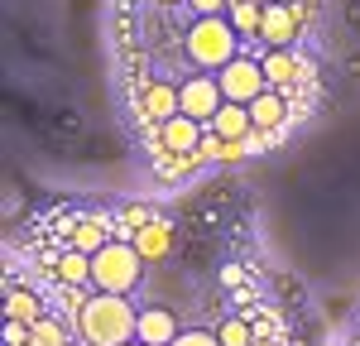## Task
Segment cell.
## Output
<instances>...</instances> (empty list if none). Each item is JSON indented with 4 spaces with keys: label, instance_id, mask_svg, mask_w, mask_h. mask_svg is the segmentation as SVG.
Here are the masks:
<instances>
[{
    "label": "cell",
    "instance_id": "24",
    "mask_svg": "<svg viewBox=\"0 0 360 346\" xmlns=\"http://www.w3.org/2000/svg\"><path fill=\"white\" fill-rule=\"evenodd\" d=\"M269 5H303L307 10V0H269Z\"/></svg>",
    "mask_w": 360,
    "mask_h": 346
},
{
    "label": "cell",
    "instance_id": "17",
    "mask_svg": "<svg viewBox=\"0 0 360 346\" xmlns=\"http://www.w3.org/2000/svg\"><path fill=\"white\" fill-rule=\"evenodd\" d=\"M226 20L236 25L240 39H259V25H264V0H231V10H226Z\"/></svg>",
    "mask_w": 360,
    "mask_h": 346
},
{
    "label": "cell",
    "instance_id": "11",
    "mask_svg": "<svg viewBox=\"0 0 360 346\" xmlns=\"http://www.w3.org/2000/svg\"><path fill=\"white\" fill-rule=\"evenodd\" d=\"M115 241V217L111 212H96V217H77L72 231H68V250H82V255H96Z\"/></svg>",
    "mask_w": 360,
    "mask_h": 346
},
{
    "label": "cell",
    "instance_id": "12",
    "mask_svg": "<svg viewBox=\"0 0 360 346\" xmlns=\"http://www.w3.org/2000/svg\"><path fill=\"white\" fill-rule=\"evenodd\" d=\"M178 337H183V327H178L173 308H164V303H149V308H139L135 342H144V346H173Z\"/></svg>",
    "mask_w": 360,
    "mask_h": 346
},
{
    "label": "cell",
    "instance_id": "5",
    "mask_svg": "<svg viewBox=\"0 0 360 346\" xmlns=\"http://www.w3.org/2000/svg\"><path fill=\"white\" fill-rule=\"evenodd\" d=\"M217 82H221V96H226V101H236V106H250L255 96H264V91H269L264 63L250 53V49L236 58V63H226L221 72H217Z\"/></svg>",
    "mask_w": 360,
    "mask_h": 346
},
{
    "label": "cell",
    "instance_id": "1",
    "mask_svg": "<svg viewBox=\"0 0 360 346\" xmlns=\"http://www.w3.org/2000/svg\"><path fill=\"white\" fill-rule=\"evenodd\" d=\"M82 346H130L139 327V308L130 298H115V293H91L77 317H72Z\"/></svg>",
    "mask_w": 360,
    "mask_h": 346
},
{
    "label": "cell",
    "instance_id": "22",
    "mask_svg": "<svg viewBox=\"0 0 360 346\" xmlns=\"http://www.w3.org/2000/svg\"><path fill=\"white\" fill-rule=\"evenodd\" d=\"M5 346H29V327L25 322H5Z\"/></svg>",
    "mask_w": 360,
    "mask_h": 346
},
{
    "label": "cell",
    "instance_id": "3",
    "mask_svg": "<svg viewBox=\"0 0 360 346\" xmlns=\"http://www.w3.org/2000/svg\"><path fill=\"white\" fill-rule=\"evenodd\" d=\"M139 279H144V260H139V250L130 241H111L106 250L91 255V293L130 298Z\"/></svg>",
    "mask_w": 360,
    "mask_h": 346
},
{
    "label": "cell",
    "instance_id": "23",
    "mask_svg": "<svg viewBox=\"0 0 360 346\" xmlns=\"http://www.w3.org/2000/svg\"><path fill=\"white\" fill-rule=\"evenodd\" d=\"M154 5H164V10H173V5H188V0H154Z\"/></svg>",
    "mask_w": 360,
    "mask_h": 346
},
{
    "label": "cell",
    "instance_id": "13",
    "mask_svg": "<svg viewBox=\"0 0 360 346\" xmlns=\"http://www.w3.org/2000/svg\"><path fill=\"white\" fill-rule=\"evenodd\" d=\"M130 245L139 250V260H144V264L164 260L168 250H173V222H168V217H154V222H149V226L139 231V236L130 241Z\"/></svg>",
    "mask_w": 360,
    "mask_h": 346
},
{
    "label": "cell",
    "instance_id": "2",
    "mask_svg": "<svg viewBox=\"0 0 360 346\" xmlns=\"http://www.w3.org/2000/svg\"><path fill=\"white\" fill-rule=\"evenodd\" d=\"M183 53L193 63V72H221L226 63L245 53V39L236 34V25L226 15H212V20H193L188 34H183Z\"/></svg>",
    "mask_w": 360,
    "mask_h": 346
},
{
    "label": "cell",
    "instance_id": "7",
    "mask_svg": "<svg viewBox=\"0 0 360 346\" xmlns=\"http://www.w3.org/2000/svg\"><path fill=\"white\" fill-rule=\"evenodd\" d=\"M259 63H264L269 86H274V91H283V96H293L298 86L312 82V63H307L298 49H264V53H259Z\"/></svg>",
    "mask_w": 360,
    "mask_h": 346
},
{
    "label": "cell",
    "instance_id": "27",
    "mask_svg": "<svg viewBox=\"0 0 360 346\" xmlns=\"http://www.w3.org/2000/svg\"><path fill=\"white\" fill-rule=\"evenodd\" d=\"M307 5H312V0H307Z\"/></svg>",
    "mask_w": 360,
    "mask_h": 346
},
{
    "label": "cell",
    "instance_id": "15",
    "mask_svg": "<svg viewBox=\"0 0 360 346\" xmlns=\"http://www.w3.org/2000/svg\"><path fill=\"white\" fill-rule=\"evenodd\" d=\"M53 279H58V288H91V255L63 250L53 260Z\"/></svg>",
    "mask_w": 360,
    "mask_h": 346
},
{
    "label": "cell",
    "instance_id": "20",
    "mask_svg": "<svg viewBox=\"0 0 360 346\" xmlns=\"http://www.w3.org/2000/svg\"><path fill=\"white\" fill-rule=\"evenodd\" d=\"M188 10H193V20H212V15L231 10V0H188Z\"/></svg>",
    "mask_w": 360,
    "mask_h": 346
},
{
    "label": "cell",
    "instance_id": "25",
    "mask_svg": "<svg viewBox=\"0 0 360 346\" xmlns=\"http://www.w3.org/2000/svg\"><path fill=\"white\" fill-rule=\"evenodd\" d=\"M351 25H356V29H360V5H351Z\"/></svg>",
    "mask_w": 360,
    "mask_h": 346
},
{
    "label": "cell",
    "instance_id": "9",
    "mask_svg": "<svg viewBox=\"0 0 360 346\" xmlns=\"http://www.w3.org/2000/svg\"><path fill=\"white\" fill-rule=\"evenodd\" d=\"M202 140H207V125H202V120H193V115H173L164 130L149 140V149H154V159H168V154H197Z\"/></svg>",
    "mask_w": 360,
    "mask_h": 346
},
{
    "label": "cell",
    "instance_id": "6",
    "mask_svg": "<svg viewBox=\"0 0 360 346\" xmlns=\"http://www.w3.org/2000/svg\"><path fill=\"white\" fill-rule=\"evenodd\" d=\"M178 96H183V115H193V120H202V125H212L217 111L226 106L217 72H188V77L178 82Z\"/></svg>",
    "mask_w": 360,
    "mask_h": 346
},
{
    "label": "cell",
    "instance_id": "21",
    "mask_svg": "<svg viewBox=\"0 0 360 346\" xmlns=\"http://www.w3.org/2000/svg\"><path fill=\"white\" fill-rule=\"evenodd\" d=\"M173 346H221V342H217V332H183Z\"/></svg>",
    "mask_w": 360,
    "mask_h": 346
},
{
    "label": "cell",
    "instance_id": "18",
    "mask_svg": "<svg viewBox=\"0 0 360 346\" xmlns=\"http://www.w3.org/2000/svg\"><path fill=\"white\" fill-rule=\"evenodd\" d=\"M29 346H68V327L49 313L44 322H34V327H29Z\"/></svg>",
    "mask_w": 360,
    "mask_h": 346
},
{
    "label": "cell",
    "instance_id": "10",
    "mask_svg": "<svg viewBox=\"0 0 360 346\" xmlns=\"http://www.w3.org/2000/svg\"><path fill=\"white\" fill-rule=\"evenodd\" d=\"M288 115H293V106H288V96L283 91H264V96H255L250 101V125H255V135H264V140L274 144L278 140V130L288 125Z\"/></svg>",
    "mask_w": 360,
    "mask_h": 346
},
{
    "label": "cell",
    "instance_id": "14",
    "mask_svg": "<svg viewBox=\"0 0 360 346\" xmlns=\"http://www.w3.org/2000/svg\"><path fill=\"white\" fill-rule=\"evenodd\" d=\"M207 130H212V135H221L226 144L250 140V135H255V125H250V106H236V101H226L221 111H217V120H212Z\"/></svg>",
    "mask_w": 360,
    "mask_h": 346
},
{
    "label": "cell",
    "instance_id": "19",
    "mask_svg": "<svg viewBox=\"0 0 360 346\" xmlns=\"http://www.w3.org/2000/svg\"><path fill=\"white\" fill-rule=\"evenodd\" d=\"M217 342L221 346H255V332H250L245 317H226V322H217Z\"/></svg>",
    "mask_w": 360,
    "mask_h": 346
},
{
    "label": "cell",
    "instance_id": "8",
    "mask_svg": "<svg viewBox=\"0 0 360 346\" xmlns=\"http://www.w3.org/2000/svg\"><path fill=\"white\" fill-rule=\"evenodd\" d=\"M307 29L303 5H264V25H259V44L264 49H298Z\"/></svg>",
    "mask_w": 360,
    "mask_h": 346
},
{
    "label": "cell",
    "instance_id": "26",
    "mask_svg": "<svg viewBox=\"0 0 360 346\" xmlns=\"http://www.w3.org/2000/svg\"><path fill=\"white\" fill-rule=\"evenodd\" d=\"M130 346H144V342H130Z\"/></svg>",
    "mask_w": 360,
    "mask_h": 346
},
{
    "label": "cell",
    "instance_id": "16",
    "mask_svg": "<svg viewBox=\"0 0 360 346\" xmlns=\"http://www.w3.org/2000/svg\"><path fill=\"white\" fill-rule=\"evenodd\" d=\"M44 303H39V293H29V288H5V322H25V327H34V322H44Z\"/></svg>",
    "mask_w": 360,
    "mask_h": 346
},
{
    "label": "cell",
    "instance_id": "4",
    "mask_svg": "<svg viewBox=\"0 0 360 346\" xmlns=\"http://www.w3.org/2000/svg\"><path fill=\"white\" fill-rule=\"evenodd\" d=\"M135 115L149 135H159L173 115H183V96H178V82L173 77H144L135 91Z\"/></svg>",
    "mask_w": 360,
    "mask_h": 346
}]
</instances>
